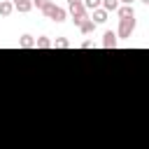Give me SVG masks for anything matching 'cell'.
<instances>
[{"instance_id":"20","label":"cell","mask_w":149,"mask_h":149,"mask_svg":"<svg viewBox=\"0 0 149 149\" xmlns=\"http://www.w3.org/2000/svg\"><path fill=\"white\" fill-rule=\"evenodd\" d=\"M140 2H144V5H149V0H140Z\"/></svg>"},{"instance_id":"16","label":"cell","mask_w":149,"mask_h":149,"mask_svg":"<svg viewBox=\"0 0 149 149\" xmlns=\"http://www.w3.org/2000/svg\"><path fill=\"white\" fill-rule=\"evenodd\" d=\"M91 47H93V42H91V40H86V42H81V49H91Z\"/></svg>"},{"instance_id":"15","label":"cell","mask_w":149,"mask_h":149,"mask_svg":"<svg viewBox=\"0 0 149 149\" xmlns=\"http://www.w3.org/2000/svg\"><path fill=\"white\" fill-rule=\"evenodd\" d=\"M49 2H51V0H33V5H35L40 12H44V9L49 7Z\"/></svg>"},{"instance_id":"12","label":"cell","mask_w":149,"mask_h":149,"mask_svg":"<svg viewBox=\"0 0 149 149\" xmlns=\"http://www.w3.org/2000/svg\"><path fill=\"white\" fill-rule=\"evenodd\" d=\"M14 9H19L21 14H26V12H30V9H33V2H30V0H26V2H21V5H14Z\"/></svg>"},{"instance_id":"2","label":"cell","mask_w":149,"mask_h":149,"mask_svg":"<svg viewBox=\"0 0 149 149\" xmlns=\"http://www.w3.org/2000/svg\"><path fill=\"white\" fill-rule=\"evenodd\" d=\"M135 30V19H119V30H116V37L121 40H128Z\"/></svg>"},{"instance_id":"13","label":"cell","mask_w":149,"mask_h":149,"mask_svg":"<svg viewBox=\"0 0 149 149\" xmlns=\"http://www.w3.org/2000/svg\"><path fill=\"white\" fill-rule=\"evenodd\" d=\"M81 5H84L86 9H91V12H93V9H98V7H100V0H81Z\"/></svg>"},{"instance_id":"17","label":"cell","mask_w":149,"mask_h":149,"mask_svg":"<svg viewBox=\"0 0 149 149\" xmlns=\"http://www.w3.org/2000/svg\"><path fill=\"white\" fill-rule=\"evenodd\" d=\"M121 2H123V5H133V0H119V5H121Z\"/></svg>"},{"instance_id":"1","label":"cell","mask_w":149,"mask_h":149,"mask_svg":"<svg viewBox=\"0 0 149 149\" xmlns=\"http://www.w3.org/2000/svg\"><path fill=\"white\" fill-rule=\"evenodd\" d=\"M47 19H51V21H56V23H61V21H65L68 19V12L63 9V7H58V5H54V2H49V7L42 12Z\"/></svg>"},{"instance_id":"8","label":"cell","mask_w":149,"mask_h":149,"mask_svg":"<svg viewBox=\"0 0 149 149\" xmlns=\"http://www.w3.org/2000/svg\"><path fill=\"white\" fill-rule=\"evenodd\" d=\"M100 7L109 14V12H116L119 9V0H100Z\"/></svg>"},{"instance_id":"11","label":"cell","mask_w":149,"mask_h":149,"mask_svg":"<svg viewBox=\"0 0 149 149\" xmlns=\"http://www.w3.org/2000/svg\"><path fill=\"white\" fill-rule=\"evenodd\" d=\"M35 47H37V49H51V40L42 35V37H37V40H35Z\"/></svg>"},{"instance_id":"19","label":"cell","mask_w":149,"mask_h":149,"mask_svg":"<svg viewBox=\"0 0 149 149\" xmlns=\"http://www.w3.org/2000/svg\"><path fill=\"white\" fill-rule=\"evenodd\" d=\"M21 2H26V0H12V5H21Z\"/></svg>"},{"instance_id":"7","label":"cell","mask_w":149,"mask_h":149,"mask_svg":"<svg viewBox=\"0 0 149 149\" xmlns=\"http://www.w3.org/2000/svg\"><path fill=\"white\" fill-rule=\"evenodd\" d=\"M79 30H81V33H84V35H91V33H93V30H95V23H93V21H91V19H84V21H81V23H79Z\"/></svg>"},{"instance_id":"4","label":"cell","mask_w":149,"mask_h":149,"mask_svg":"<svg viewBox=\"0 0 149 149\" xmlns=\"http://www.w3.org/2000/svg\"><path fill=\"white\" fill-rule=\"evenodd\" d=\"M119 19H135V9L133 5H119Z\"/></svg>"},{"instance_id":"14","label":"cell","mask_w":149,"mask_h":149,"mask_svg":"<svg viewBox=\"0 0 149 149\" xmlns=\"http://www.w3.org/2000/svg\"><path fill=\"white\" fill-rule=\"evenodd\" d=\"M51 47H58V49H68V47H70V42H68L65 37H58L56 42H51Z\"/></svg>"},{"instance_id":"6","label":"cell","mask_w":149,"mask_h":149,"mask_svg":"<svg viewBox=\"0 0 149 149\" xmlns=\"http://www.w3.org/2000/svg\"><path fill=\"white\" fill-rule=\"evenodd\" d=\"M93 23H105L107 21V12L102 9V7H98V9H93V19H91Z\"/></svg>"},{"instance_id":"18","label":"cell","mask_w":149,"mask_h":149,"mask_svg":"<svg viewBox=\"0 0 149 149\" xmlns=\"http://www.w3.org/2000/svg\"><path fill=\"white\" fill-rule=\"evenodd\" d=\"M77 2H81V0H68V5H77Z\"/></svg>"},{"instance_id":"3","label":"cell","mask_w":149,"mask_h":149,"mask_svg":"<svg viewBox=\"0 0 149 149\" xmlns=\"http://www.w3.org/2000/svg\"><path fill=\"white\" fill-rule=\"evenodd\" d=\"M70 14H72V21H74V26H79V23L86 19V7H84L81 2H77V5H70Z\"/></svg>"},{"instance_id":"10","label":"cell","mask_w":149,"mask_h":149,"mask_svg":"<svg viewBox=\"0 0 149 149\" xmlns=\"http://www.w3.org/2000/svg\"><path fill=\"white\" fill-rule=\"evenodd\" d=\"M12 12H14L12 0H2V2H0V16H9Z\"/></svg>"},{"instance_id":"5","label":"cell","mask_w":149,"mask_h":149,"mask_svg":"<svg viewBox=\"0 0 149 149\" xmlns=\"http://www.w3.org/2000/svg\"><path fill=\"white\" fill-rule=\"evenodd\" d=\"M102 47H105V49H114V47H116V33L107 30V33L102 35Z\"/></svg>"},{"instance_id":"9","label":"cell","mask_w":149,"mask_h":149,"mask_svg":"<svg viewBox=\"0 0 149 149\" xmlns=\"http://www.w3.org/2000/svg\"><path fill=\"white\" fill-rule=\"evenodd\" d=\"M19 47H23V49H33V47H35V37H33V35H21Z\"/></svg>"}]
</instances>
